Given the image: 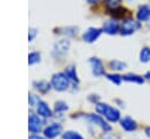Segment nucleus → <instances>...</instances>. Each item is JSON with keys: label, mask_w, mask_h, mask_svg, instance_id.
Listing matches in <instances>:
<instances>
[{"label": "nucleus", "mask_w": 150, "mask_h": 139, "mask_svg": "<svg viewBox=\"0 0 150 139\" xmlns=\"http://www.w3.org/2000/svg\"><path fill=\"white\" fill-rule=\"evenodd\" d=\"M63 139H83V137L75 131H67L62 134Z\"/></svg>", "instance_id": "obj_21"}, {"label": "nucleus", "mask_w": 150, "mask_h": 139, "mask_svg": "<svg viewBox=\"0 0 150 139\" xmlns=\"http://www.w3.org/2000/svg\"><path fill=\"white\" fill-rule=\"evenodd\" d=\"M144 78L148 79V81H150V71H148V72L144 75Z\"/></svg>", "instance_id": "obj_32"}, {"label": "nucleus", "mask_w": 150, "mask_h": 139, "mask_svg": "<svg viewBox=\"0 0 150 139\" xmlns=\"http://www.w3.org/2000/svg\"><path fill=\"white\" fill-rule=\"evenodd\" d=\"M137 19L138 21H148L150 19V7L148 5L139 6L137 11Z\"/></svg>", "instance_id": "obj_13"}, {"label": "nucleus", "mask_w": 150, "mask_h": 139, "mask_svg": "<svg viewBox=\"0 0 150 139\" xmlns=\"http://www.w3.org/2000/svg\"><path fill=\"white\" fill-rule=\"evenodd\" d=\"M96 111L100 114H103L111 123L120 120V111L105 103H96Z\"/></svg>", "instance_id": "obj_1"}, {"label": "nucleus", "mask_w": 150, "mask_h": 139, "mask_svg": "<svg viewBox=\"0 0 150 139\" xmlns=\"http://www.w3.org/2000/svg\"><path fill=\"white\" fill-rule=\"evenodd\" d=\"M139 61L143 63L150 62V48L149 47L142 48V50L139 51Z\"/></svg>", "instance_id": "obj_20"}, {"label": "nucleus", "mask_w": 150, "mask_h": 139, "mask_svg": "<svg viewBox=\"0 0 150 139\" xmlns=\"http://www.w3.org/2000/svg\"><path fill=\"white\" fill-rule=\"evenodd\" d=\"M144 132H145L146 137H148V138H150V126H148V127L145 128V131H144Z\"/></svg>", "instance_id": "obj_29"}, {"label": "nucleus", "mask_w": 150, "mask_h": 139, "mask_svg": "<svg viewBox=\"0 0 150 139\" xmlns=\"http://www.w3.org/2000/svg\"><path fill=\"white\" fill-rule=\"evenodd\" d=\"M36 111H38L39 116H41V117H45V118L52 117V110L48 107V105L45 102H41L40 100L36 104Z\"/></svg>", "instance_id": "obj_12"}, {"label": "nucleus", "mask_w": 150, "mask_h": 139, "mask_svg": "<svg viewBox=\"0 0 150 139\" xmlns=\"http://www.w3.org/2000/svg\"><path fill=\"white\" fill-rule=\"evenodd\" d=\"M102 139H120V138L116 135H112V134H105L102 137Z\"/></svg>", "instance_id": "obj_28"}, {"label": "nucleus", "mask_w": 150, "mask_h": 139, "mask_svg": "<svg viewBox=\"0 0 150 139\" xmlns=\"http://www.w3.org/2000/svg\"><path fill=\"white\" fill-rule=\"evenodd\" d=\"M120 124H121V127L128 132H131V131H135L137 128V123L136 120H134L131 117H124L122 119H120Z\"/></svg>", "instance_id": "obj_11"}, {"label": "nucleus", "mask_w": 150, "mask_h": 139, "mask_svg": "<svg viewBox=\"0 0 150 139\" xmlns=\"http://www.w3.org/2000/svg\"><path fill=\"white\" fill-rule=\"evenodd\" d=\"M122 79L123 81H127V82L137 83V84H143L144 83V78L142 76L136 75V74H127V75H123L122 76Z\"/></svg>", "instance_id": "obj_16"}, {"label": "nucleus", "mask_w": 150, "mask_h": 139, "mask_svg": "<svg viewBox=\"0 0 150 139\" xmlns=\"http://www.w3.org/2000/svg\"><path fill=\"white\" fill-rule=\"evenodd\" d=\"M40 102V99H38V97H35L34 95H29V104L33 106V105H35V103L38 104Z\"/></svg>", "instance_id": "obj_27"}, {"label": "nucleus", "mask_w": 150, "mask_h": 139, "mask_svg": "<svg viewBox=\"0 0 150 139\" xmlns=\"http://www.w3.org/2000/svg\"><path fill=\"white\" fill-rule=\"evenodd\" d=\"M89 63L91 65L93 75H95L96 77L104 75V67H103V63L101 62V60H98L97 57H91L89 60Z\"/></svg>", "instance_id": "obj_7"}, {"label": "nucleus", "mask_w": 150, "mask_h": 139, "mask_svg": "<svg viewBox=\"0 0 150 139\" xmlns=\"http://www.w3.org/2000/svg\"><path fill=\"white\" fill-rule=\"evenodd\" d=\"M120 29H121V27H120V25H118V22L116 20H108V21H105L103 23V27H102V30L104 33L109 34V35L116 34Z\"/></svg>", "instance_id": "obj_10"}, {"label": "nucleus", "mask_w": 150, "mask_h": 139, "mask_svg": "<svg viewBox=\"0 0 150 139\" xmlns=\"http://www.w3.org/2000/svg\"><path fill=\"white\" fill-rule=\"evenodd\" d=\"M55 33L59 34H64V35H75L77 33V28L76 27H63V28H56Z\"/></svg>", "instance_id": "obj_19"}, {"label": "nucleus", "mask_w": 150, "mask_h": 139, "mask_svg": "<svg viewBox=\"0 0 150 139\" xmlns=\"http://www.w3.org/2000/svg\"><path fill=\"white\" fill-rule=\"evenodd\" d=\"M110 12V14L115 18V19H122V18H125V16H128L130 13H129V11L127 9V8H124V7H117V8H115V9H111V11H109Z\"/></svg>", "instance_id": "obj_14"}, {"label": "nucleus", "mask_w": 150, "mask_h": 139, "mask_svg": "<svg viewBox=\"0 0 150 139\" xmlns=\"http://www.w3.org/2000/svg\"><path fill=\"white\" fill-rule=\"evenodd\" d=\"M89 99H90L91 102H97V100H98V96H96V97H89Z\"/></svg>", "instance_id": "obj_31"}, {"label": "nucleus", "mask_w": 150, "mask_h": 139, "mask_svg": "<svg viewBox=\"0 0 150 139\" xmlns=\"http://www.w3.org/2000/svg\"><path fill=\"white\" fill-rule=\"evenodd\" d=\"M87 2H89V4H95V2H97L98 0H86Z\"/></svg>", "instance_id": "obj_33"}, {"label": "nucleus", "mask_w": 150, "mask_h": 139, "mask_svg": "<svg viewBox=\"0 0 150 139\" xmlns=\"http://www.w3.org/2000/svg\"><path fill=\"white\" fill-rule=\"evenodd\" d=\"M64 74H66V76L68 77V79L69 81H71L73 83H79V77H77V74H76V69H75V67H73V65H70V67H67L66 68V70H64Z\"/></svg>", "instance_id": "obj_15"}, {"label": "nucleus", "mask_w": 150, "mask_h": 139, "mask_svg": "<svg viewBox=\"0 0 150 139\" xmlns=\"http://www.w3.org/2000/svg\"><path fill=\"white\" fill-rule=\"evenodd\" d=\"M52 86L57 91H64L69 86V79L64 72L54 74L52 77Z\"/></svg>", "instance_id": "obj_2"}, {"label": "nucleus", "mask_w": 150, "mask_h": 139, "mask_svg": "<svg viewBox=\"0 0 150 139\" xmlns=\"http://www.w3.org/2000/svg\"><path fill=\"white\" fill-rule=\"evenodd\" d=\"M69 49V40H60L57 42H55L54 47H53V55L55 57H60L67 54Z\"/></svg>", "instance_id": "obj_4"}, {"label": "nucleus", "mask_w": 150, "mask_h": 139, "mask_svg": "<svg viewBox=\"0 0 150 139\" xmlns=\"http://www.w3.org/2000/svg\"><path fill=\"white\" fill-rule=\"evenodd\" d=\"M34 86L36 90H39V92L41 93H46L50 90V84L46 81H39V82H34Z\"/></svg>", "instance_id": "obj_17"}, {"label": "nucleus", "mask_w": 150, "mask_h": 139, "mask_svg": "<svg viewBox=\"0 0 150 139\" xmlns=\"http://www.w3.org/2000/svg\"><path fill=\"white\" fill-rule=\"evenodd\" d=\"M40 57H41L40 53L33 51V53H30V54L28 55V63H29V64H34V63H36V62L40 61Z\"/></svg>", "instance_id": "obj_23"}, {"label": "nucleus", "mask_w": 150, "mask_h": 139, "mask_svg": "<svg viewBox=\"0 0 150 139\" xmlns=\"http://www.w3.org/2000/svg\"><path fill=\"white\" fill-rule=\"evenodd\" d=\"M36 34H38V30L34 29V28H30L29 32H28V41H33L34 37L36 36Z\"/></svg>", "instance_id": "obj_26"}, {"label": "nucleus", "mask_w": 150, "mask_h": 139, "mask_svg": "<svg viewBox=\"0 0 150 139\" xmlns=\"http://www.w3.org/2000/svg\"><path fill=\"white\" fill-rule=\"evenodd\" d=\"M29 139H43V138L40 137V135H36V134H33V135L29 137Z\"/></svg>", "instance_id": "obj_30"}, {"label": "nucleus", "mask_w": 150, "mask_h": 139, "mask_svg": "<svg viewBox=\"0 0 150 139\" xmlns=\"http://www.w3.org/2000/svg\"><path fill=\"white\" fill-rule=\"evenodd\" d=\"M104 4L107 6V8L109 11H111V9H115V8L120 7L121 0H104Z\"/></svg>", "instance_id": "obj_22"}, {"label": "nucleus", "mask_w": 150, "mask_h": 139, "mask_svg": "<svg viewBox=\"0 0 150 139\" xmlns=\"http://www.w3.org/2000/svg\"><path fill=\"white\" fill-rule=\"evenodd\" d=\"M107 78L109 81H111L116 85H120L121 84V81H122V76H120L117 74H107Z\"/></svg>", "instance_id": "obj_24"}, {"label": "nucleus", "mask_w": 150, "mask_h": 139, "mask_svg": "<svg viewBox=\"0 0 150 139\" xmlns=\"http://www.w3.org/2000/svg\"><path fill=\"white\" fill-rule=\"evenodd\" d=\"M68 109V106H67V104L64 103V102H56L55 103V111L56 112H62V111H66Z\"/></svg>", "instance_id": "obj_25"}, {"label": "nucleus", "mask_w": 150, "mask_h": 139, "mask_svg": "<svg viewBox=\"0 0 150 139\" xmlns=\"http://www.w3.org/2000/svg\"><path fill=\"white\" fill-rule=\"evenodd\" d=\"M141 27V23L139 21L137 20H134V19H125L121 26V29H120V33L122 35H130L132 34L134 32H136L137 29H139Z\"/></svg>", "instance_id": "obj_3"}, {"label": "nucleus", "mask_w": 150, "mask_h": 139, "mask_svg": "<svg viewBox=\"0 0 150 139\" xmlns=\"http://www.w3.org/2000/svg\"><path fill=\"white\" fill-rule=\"evenodd\" d=\"M28 128H29V131L32 133H38L42 128V121H41V119L36 114H34V113H32L29 116V118H28Z\"/></svg>", "instance_id": "obj_8"}, {"label": "nucleus", "mask_w": 150, "mask_h": 139, "mask_svg": "<svg viewBox=\"0 0 150 139\" xmlns=\"http://www.w3.org/2000/svg\"><path fill=\"white\" fill-rule=\"evenodd\" d=\"M103 30L102 29H100V28H95V27H90V28H88L84 33H83V35H82V39H83V41H86V42H94V41H96L97 40V37L101 35V33H102Z\"/></svg>", "instance_id": "obj_6"}, {"label": "nucleus", "mask_w": 150, "mask_h": 139, "mask_svg": "<svg viewBox=\"0 0 150 139\" xmlns=\"http://www.w3.org/2000/svg\"><path fill=\"white\" fill-rule=\"evenodd\" d=\"M125 67H127V63L125 62H122V61H118V60H114V61H110L109 62V68L112 69V70L121 71V70L125 69Z\"/></svg>", "instance_id": "obj_18"}, {"label": "nucleus", "mask_w": 150, "mask_h": 139, "mask_svg": "<svg viewBox=\"0 0 150 139\" xmlns=\"http://www.w3.org/2000/svg\"><path fill=\"white\" fill-rule=\"evenodd\" d=\"M61 131H62V126L60 124H57V123H53V124H50L49 126H47L43 130V134H45L46 138L53 139V138L57 137L61 133Z\"/></svg>", "instance_id": "obj_9"}, {"label": "nucleus", "mask_w": 150, "mask_h": 139, "mask_svg": "<svg viewBox=\"0 0 150 139\" xmlns=\"http://www.w3.org/2000/svg\"><path fill=\"white\" fill-rule=\"evenodd\" d=\"M86 118H87L89 121H91L93 124L98 125L104 132H110V131H111V126H110L107 121H104V119H103L102 117H100V116H97V114H87Z\"/></svg>", "instance_id": "obj_5"}]
</instances>
